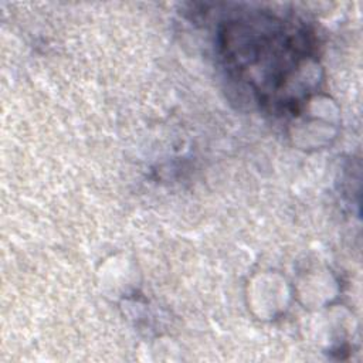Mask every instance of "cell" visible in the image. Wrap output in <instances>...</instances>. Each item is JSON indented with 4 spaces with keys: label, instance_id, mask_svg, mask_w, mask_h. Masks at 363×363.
I'll return each mask as SVG.
<instances>
[{
    "label": "cell",
    "instance_id": "cell-1",
    "mask_svg": "<svg viewBox=\"0 0 363 363\" xmlns=\"http://www.w3.org/2000/svg\"><path fill=\"white\" fill-rule=\"evenodd\" d=\"M313 45L305 28L265 13L234 17L220 30L227 68L248 84L259 104L279 113L298 112L306 99Z\"/></svg>",
    "mask_w": 363,
    "mask_h": 363
}]
</instances>
